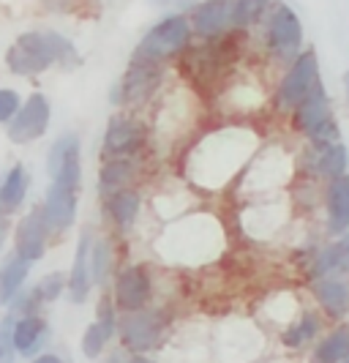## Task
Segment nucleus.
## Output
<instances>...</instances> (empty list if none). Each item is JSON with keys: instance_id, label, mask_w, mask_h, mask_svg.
<instances>
[{"instance_id": "1", "label": "nucleus", "mask_w": 349, "mask_h": 363, "mask_svg": "<svg viewBox=\"0 0 349 363\" xmlns=\"http://www.w3.org/2000/svg\"><path fill=\"white\" fill-rule=\"evenodd\" d=\"M57 60L60 63H69V60L76 63V52H74V47L66 38L57 36V33H50V30L47 33H25L6 52L8 69L14 74H22V77L44 72Z\"/></svg>"}, {"instance_id": "2", "label": "nucleus", "mask_w": 349, "mask_h": 363, "mask_svg": "<svg viewBox=\"0 0 349 363\" xmlns=\"http://www.w3.org/2000/svg\"><path fill=\"white\" fill-rule=\"evenodd\" d=\"M292 123L300 134H306L311 143H338V123L333 118L331 99L322 88V82H316L311 93L292 109Z\"/></svg>"}, {"instance_id": "3", "label": "nucleus", "mask_w": 349, "mask_h": 363, "mask_svg": "<svg viewBox=\"0 0 349 363\" xmlns=\"http://www.w3.org/2000/svg\"><path fill=\"white\" fill-rule=\"evenodd\" d=\"M191 36L188 19L183 14H172V17L161 19L156 28H150L145 33V38L139 41L134 60L137 63H161L166 57H172L175 52H181Z\"/></svg>"}, {"instance_id": "4", "label": "nucleus", "mask_w": 349, "mask_h": 363, "mask_svg": "<svg viewBox=\"0 0 349 363\" xmlns=\"http://www.w3.org/2000/svg\"><path fill=\"white\" fill-rule=\"evenodd\" d=\"M166 314L159 309H139V311H126V317L118 323L120 330V339L123 347L134 352V355H142L150 352L161 345L166 333Z\"/></svg>"}, {"instance_id": "5", "label": "nucleus", "mask_w": 349, "mask_h": 363, "mask_svg": "<svg viewBox=\"0 0 349 363\" xmlns=\"http://www.w3.org/2000/svg\"><path fill=\"white\" fill-rule=\"evenodd\" d=\"M319 82V60L314 50H306L294 57L292 69L287 72V77L278 85L276 104L278 109H294Z\"/></svg>"}, {"instance_id": "6", "label": "nucleus", "mask_w": 349, "mask_h": 363, "mask_svg": "<svg viewBox=\"0 0 349 363\" xmlns=\"http://www.w3.org/2000/svg\"><path fill=\"white\" fill-rule=\"evenodd\" d=\"M268 44L284 60L297 57V50L303 44V25L287 3H276L268 17Z\"/></svg>"}, {"instance_id": "7", "label": "nucleus", "mask_w": 349, "mask_h": 363, "mask_svg": "<svg viewBox=\"0 0 349 363\" xmlns=\"http://www.w3.org/2000/svg\"><path fill=\"white\" fill-rule=\"evenodd\" d=\"M47 169L52 175L55 186L63 189H76L79 186V137L76 134H63L57 137V143L50 147V156H47Z\"/></svg>"}, {"instance_id": "8", "label": "nucleus", "mask_w": 349, "mask_h": 363, "mask_svg": "<svg viewBox=\"0 0 349 363\" xmlns=\"http://www.w3.org/2000/svg\"><path fill=\"white\" fill-rule=\"evenodd\" d=\"M47 126H50V101L41 93H33L14 115V121L8 126V140L17 145L33 143L47 131Z\"/></svg>"}, {"instance_id": "9", "label": "nucleus", "mask_w": 349, "mask_h": 363, "mask_svg": "<svg viewBox=\"0 0 349 363\" xmlns=\"http://www.w3.org/2000/svg\"><path fill=\"white\" fill-rule=\"evenodd\" d=\"M153 295V281L150 273L142 265H129L126 271H120L115 281V306L123 311H139L150 303Z\"/></svg>"}, {"instance_id": "10", "label": "nucleus", "mask_w": 349, "mask_h": 363, "mask_svg": "<svg viewBox=\"0 0 349 363\" xmlns=\"http://www.w3.org/2000/svg\"><path fill=\"white\" fill-rule=\"evenodd\" d=\"M142 145H145V126L139 121L126 115L112 118L104 134V153L110 159H131L134 153H139Z\"/></svg>"}, {"instance_id": "11", "label": "nucleus", "mask_w": 349, "mask_h": 363, "mask_svg": "<svg viewBox=\"0 0 349 363\" xmlns=\"http://www.w3.org/2000/svg\"><path fill=\"white\" fill-rule=\"evenodd\" d=\"M47 218L41 211H30L28 216L17 224V235H14V243H17V255L28 262H36L44 257L47 252Z\"/></svg>"}, {"instance_id": "12", "label": "nucleus", "mask_w": 349, "mask_h": 363, "mask_svg": "<svg viewBox=\"0 0 349 363\" xmlns=\"http://www.w3.org/2000/svg\"><path fill=\"white\" fill-rule=\"evenodd\" d=\"M50 336V325L44 317L38 314H25V317H14L11 325V347L22 358H33L41 352V347Z\"/></svg>"}, {"instance_id": "13", "label": "nucleus", "mask_w": 349, "mask_h": 363, "mask_svg": "<svg viewBox=\"0 0 349 363\" xmlns=\"http://www.w3.org/2000/svg\"><path fill=\"white\" fill-rule=\"evenodd\" d=\"M314 295L331 320H344L349 314V279L347 276H322L314 279Z\"/></svg>"}, {"instance_id": "14", "label": "nucleus", "mask_w": 349, "mask_h": 363, "mask_svg": "<svg viewBox=\"0 0 349 363\" xmlns=\"http://www.w3.org/2000/svg\"><path fill=\"white\" fill-rule=\"evenodd\" d=\"M309 167H311L314 175L319 178H341L347 175L349 167V153L344 143H311V150H309Z\"/></svg>"}, {"instance_id": "15", "label": "nucleus", "mask_w": 349, "mask_h": 363, "mask_svg": "<svg viewBox=\"0 0 349 363\" xmlns=\"http://www.w3.org/2000/svg\"><path fill=\"white\" fill-rule=\"evenodd\" d=\"M232 22V0H205L191 14V28L202 38H216Z\"/></svg>"}, {"instance_id": "16", "label": "nucleus", "mask_w": 349, "mask_h": 363, "mask_svg": "<svg viewBox=\"0 0 349 363\" xmlns=\"http://www.w3.org/2000/svg\"><path fill=\"white\" fill-rule=\"evenodd\" d=\"M156 82H159V66L156 63H137V60H131V69L126 74V79L120 82V88L115 93V101H142L147 99L153 88H156Z\"/></svg>"}, {"instance_id": "17", "label": "nucleus", "mask_w": 349, "mask_h": 363, "mask_svg": "<svg viewBox=\"0 0 349 363\" xmlns=\"http://www.w3.org/2000/svg\"><path fill=\"white\" fill-rule=\"evenodd\" d=\"M325 208H328V233L333 238H341L349 233V175L333 178L328 183V197H325Z\"/></svg>"}, {"instance_id": "18", "label": "nucleus", "mask_w": 349, "mask_h": 363, "mask_svg": "<svg viewBox=\"0 0 349 363\" xmlns=\"http://www.w3.org/2000/svg\"><path fill=\"white\" fill-rule=\"evenodd\" d=\"M44 218L52 230H69L76 218V197L71 189L63 186H50L47 197H44Z\"/></svg>"}, {"instance_id": "19", "label": "nucleus", "mask_w": 349, "mask_h": 363, "mask_svg": "<svg viewBox=\"0 0 349 363\" xmlns=\"http://www.w3.org/2000/svg\"><path fill=\"white\" fill-rule=\"evenodd\" d=\"M349 273V233L336 238L328 249H322L311 262V279L322 276H347Z\"/></svg>"}, {"instance_id": "20", "label": "nucleus", "mask_w": 349, "mask_h": 363, "mask_svg": "<svg viewBox=\"0 0 349 363\" xmlns=\"http://www.w3.org/2000/svg\"><path fill=\"white\" fill-rule=\"evenodd\" d=\"M88 292H91V235L82 233L76 257H74L71 276H69V295L74 303H85Z\"/></svg>"}, {"instance_id": "21", "label": "nucleus", "mask_w": 349, "mask_h": 363, "mask_svg": "<svg viewBox=\"0 0 349 363\" xmlns=\"http://www.w3.org/2000/svg\"><path fill=\"white\" fill-rule=\"evenodd\" d=\"M28 271H30V262L22 259L19 255H11L3 262V268H0V303L3 306H8L17 298V292L22 290V284L28 279Z\"/></svg>"}, {"instance_id": "22", "label": "nucleus", "mask_w": 349, "mask_h": 363, "mask_svg": "<svg viewBox=\"0 0 349 363\" xmlns=\"http://www.w3.org/2000/svg\"><path fill=\"white\" fill-rule=\"evenodd\" d=\"M349 358V323L331 330L319 345L314 347L311 363H341Z\"/></svg>"}, {"instance_id": "23", "label": "nucleus", "mask_w": 349, "mask_h": 363, "mask_svg": "<svg viewBox=\"0 0 349 363\" xmlns=\"http://www.w3.org/2000/svg\"><path fill=\"white\" fill-rule=\"evenodd\" d=\"M107 202V213L112 216V221L118 224V227H131L134 224V218L139 213V194L134 191V189H120V191H112L104 197Z\"/></svg>"}, {"instance_id": "24", "label": "nucleus", "mask_w": 349, "mask_h": 363, "mask_svg": "<svg viewBox=\"0 0 349 363\" xmlns=\"http://www.w3.org/2000/svg\"><path fill=\"white\" fill-rule=\"evenodd\" d=\"M28 169L17 164L11 167V172L6 175V181L0 183V211H17L25 194H28Z\"/></svg>"}, {"instance_id": "25", "label": "nucleus", "mask_w": 349, "mask_h": 363, "mask_svg": "<svg viewBox=\"0 0 349 363\" xmlns=\"http://www.w3.org/2000/svg\"><path fill=\"white\" fill-rule=\"evenodd\" d=\"M137 172V167L131 159H110V164L101 169V178H98V191L107 197L112 191H120L126 189Z\"/></svg>"}, {"instance_id": "26", "label": "nucleus", "mask_w": 349, "mask_h": 363, "mask_svg": "<svg viewBox=\"0 0 349 363\" xmlns=\"http://www.w3.org/2000/svg\"><path fill=\"white\" fill-rule=\"evenodd\" d=\"M316 333H319V317L311 314V311H306L294 325H290L281 333V342H284V347H290V350H300V347H306L309 342H314Z\"/></svg>"}, {"instance_id": "27", "label": "nucleus", "mask_w": 349, "mask_h": 363, "mask_svg": "<svg viewBox=\"0 0 349 363\" xmlns=\"http://www.w3.org/2000/svg\"><path fill=\"white\" fill-rule=\"evenodd\" d=\"M268 6H270V0H232V25H238V28L254 25L268 11Z\"/></svg>"}, {"instance_id": "28", "label": "nucleus", "mask_w": 349, "mask_h": 363, "mask_svg": "<svg viewBox=\"0 0 349 363\" xmlns=\"http://www.w3.org/2000/svg\"><path fill=\"white\" fill-rule=\"evenodd\" d=\"M63 290H66V276L63 273H50V276H44L38 281V287L33 290V298H36V303H52L63 295Z\"/></svg>"}, {"instance_id": "29", "label": "nucleus", "mask_w": 349, "mask_h": 363, "mask_svg": "<svg viewBox=\"0 0 349 363\" xmlns=\"http://www.w3.org/2000/svg\"><path fill=\"white\" fill-rule=\"evenodd\" d=\"M104 347H107V336L101 333V328L96 325V323L88 325V330L82 333V355L93 361V358H98L104 352Z\"/></svg>"}, {"instance_id": "30", "label": "nucleus", "mask_w": 349, "mask_h": 363, "mask_svg": "<svg viewBox=\"0 0 349 363\" xmlns=\"http://www.w3.org/2000/svg\"><path fill=\"white\" fill-rule=\"evenodd\" d=\"M110 273V243H96L91 249V276L96 281H104Z\"/></svg>"}, {"instance_id": "31", "label": "nucleus", "mask_w": 349, "mask_h": 363, "mask_svg": "<svg viewBox=\"0 0 349 363\" xmlns=\"http://www.w3.org/2000/svg\"><path fill=\"white\" fill-rule=\"evenodd\" d=\"M96 325L101 328V333L107 336V342H110L112 336H115V330H118V320H115V309H112L110 298H101V303H98V320H96Z\"/></svg>"}, {"instance_id": "32", "label": "nucleus", "mask_w": 349, "mask_h": 363, "mask_svg": "<svg viewBox=\"0 0 349 363\" xmlns=\"http://www.w3.org/2000/svg\"><path fill=\"white\" fill-rule=\"evenodd\" d=\"M19 112V96L14 91H0V123L14 121V115Z\"/></svg>"}, {"instance_id": "33", "label": "nucleus", "mask_w": 349, "mask_h": 363, "mask_svg": "<svg viewBox=\"0 0 349 363\" xmlns=\"http://www.w3.org/2000/svg\"><path fill=\"white\" fill-rule=\"evenodd\" d=\"M11 355H14V347L8 339H0V363H11Z\"/></svg>"}, {"instance_id": "34", "label": "nucleus", "mask_w": 349, "mask_h": 363, "mask_svg": "<svg viewBox=\"0 0 349 363\" xmlns=\"http://www.w3.org/2000/svg\"><path fill=\"white\" fill-rule=\"evenodd\" d=\"M33 363H66V361L60 355H55V352H44V355H36Z\"/></svg>"}, {"instance_id": "35", "label": "nucleus", "mask_w": 349, "mask_h": 363, "mask_svg": "<svg viewBox=\"0 0 349 363\" xmlns=\"http://www.w3.org/2000/svg\"><path fill=\"white\" fill-rule=\"evenodd\" d=\"M126 363H156V361H150V358H145V355H131Z\"/></svg>"}, {"instance_id": "36", "label": "nucleus", "mask_w": 349, "mask_h": 363, "mask_svg": "<svg viewBox=\"0 0 349 363\" xmlns=\"http://www.w3.org/2000/svg\"><path fill=\"white\" fill-rule=\"evenodd\" d=\"M344 93H347V101H349V72L344 74Z\"/></svg>"}, {"instance_id": "37", "label": "nucleus", "mask_w": 349, "mask_h": 363, "mask_svg": "<svg viewBox=\"0 0 349 363\" xmlns=\"http://www.w3.org/2000/svg\"><path fill=\"white\" fill-rule=\"evenodd\" d=\"M0 243H3V218H0Z\"/></svg>"}, {"instance_id": "38", "label": "nucleus", "mask_w": 349, "mask_h": 363, "mask_svg": "<svg viewBox=\"0 0 349 363\" xmlns=\"http://www.w3.org/2000/svg\"><path fill=\"white\" fill-rule=\"evenodd\" d=\"M341 363H349V358H347V361H341Z\"/></svg>"}, {"instance_id": "39", "label": "nucleus", "mask_w": 349, "mask_h": 363, "mask_svg": "<svg viewBox=\"0 0 349 363\" xmlns=\"http://www.w3.org/2000/svg\"><path fill=\"white\" fill-rule=\"evenodd\" d=\"M161 3H164V0H161Z\"/></svg>"}]
</instances>
